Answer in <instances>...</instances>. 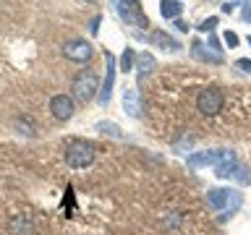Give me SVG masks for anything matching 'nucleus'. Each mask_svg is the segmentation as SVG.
I'll use <instances>...</instances> for the list:
<instances>
[{
    "label": "nucleus",
    "mask_w": 251,
    "mask_h": 235,
    "mask_svg": "<svg viewBox=\"0 0 251 235\" xmlns=\"http://www.w3.org/2000/svg\"><path fill=\"white\" fill-rule=\"evenodd\" d=\"M97 128H100L102 133H110V136H115V139H121V136H123V133L118 131V125H113V123H100Z\"/></svg>",
    "instance_id": "18"
},
{
    "label": "nucleus",
    "mask_w": 251,
    "mask_h": 235,
    "mask_svg": "<svg viewBox=\"0 0 251 235\" xmlns=\"http://www.w3.org/2000/svg\"><path fill=\"white\" fill-rule=\"evenodd\" d=\"M220 157H223V149L220 152H196L188 157V167H194V170H199V167H207V164H215L220 162Z\"/></svg>",
    "instance_id": "10"
},
{
    "label": "nucleus",
    "mask_w": 251,
    "mask_h": 235,
    "mask_svg": "<svg viewBox=\"0 0 251 235\" xmlns=\"http://www.w3.org/2000/svg\"><path fill=\"white\" fill-rule=\"evenodd\" d=\"M217 26V19H215V16H212V19H207V21H201V31H212V29H215Z\"/></svg>",
    "instance_id": "21"
},
{
    "label": "nucleus",
    "mask_w": 251,
    "mask_h": 235,
    "mask_svg": "<svg viewBox=\"0 0 251 235\" xmlns=\"http://www.w3.org/2000/svg\"><path fill=\"white\" fill-rule=\"evenodd\" d=\"M66 162L68 167L74 170H84L94 162V146L86 144V141H71L66 149Z\"/></svg>",
    "instance_id": "3"
},
{
    "label": "nucleus",
    "mask_w": 251,
    "mask_h": 235,
    "mask_svg": "<svg viewBox=\"0 0 251 235\" xmlns=\"http://www.w3.org/2000/svg\"><path fill=\"white\" fill-rule=\"evenodd\" d=\"M191 47H194V55H196V58L209 60V63H223V55H217V52H212V50H209V52H204V50H201V47H204L201 42H194Z\"/></svg>",
    "instance_id": "15"
},
{
    "label": "nucleus",
    "mask_w": 251,
    "mask_h": 235,
    "mask_svg": "<svg viewBox=\"0 0 251 235\" xmlns=\"http://www.w3.org/2000/svg\"><path fill=\"white\" fill-rule=\"evenodd\" d=\"M249 45H251V34H249Z\"/></svg>",
    "instance_id": "27"
},
{
    "label": "nucleus",
    "mask_w": 251,
    "mask_h": 235,
    "mask_svg": "<svg viewBox=\"0 0 251 235\" xmlns=\"http://www.w3.org/2000/svg\"><path fill=\"white\" fill-rule=\"evenodd\" d=\"M180 11H183V5H180L178 0H160V13H162V19H178Z\"/></svg>",
    "instance_id": "13"
},
{
    "label": "nucleus",
    "mask_w": 251,
    "mask_h": 235,
    "mask_svg": "<svg viewBox=\"0 0 251 235\" xmlns=\"http://www.w3.org/2000/svg\"><path fill=\"white\" fill-rule=\"evenodd\" d=\"M235 66H238L243 73H251V60H246V58H241L238 63H235Z\"/></svg>",
    "instance_id": "22"
},
{
    "label": "nucleus",
    "mask_w": 251,
    "mask_h": 235,
    "mask_svg": "<svg viewBox=\"0 0 251 235\" xmlns=\"http://www.w3.org/2000/svg\"><path fill=\"white\" fill-rule=\"evenodd\" d=\"M149 42H152V45H157V47H162V50H173V52H176L178 50V42H176V39H173L170 34H165V31H152V37H149Z\"/></svg>",
    "instance_id": "12"
},
{
    "label": "nucleus",
    "mask_w": 251,
    "mask_h": 235,
    "mask_svg": "<svg viewBox=\"0 0 251 235\" xmlns=\"http://www.w3.org/2000/svg\"><path fill=\"white\" fill-rule=\"evenodd\" d=\"M97 92H100V86H97V73L94 70L86 68L81 73H76L74 84H71V94H74L76 102H89Z\"/></svg>",
    "instance_id": "2"
},
{
    "label": "nucleus",
    "mask_w": 251,
    "mask_h": 235,
    "mask_svg": "<svg viewBox=\"0 0 251 235\" xmlns=\"http://www.w3.org/2000/svg\"><path fill=\"white\" fill-rule=\"evenodd\" d=\"M241 19H243V21H251V5H243V11H241Z\"/></svg>",
    "instance_id": "23"
},
{
    "label": "nucleus",
    "mask_w": 251,
    "mask_h": 235,
    "mask_svg": "<svg viewBox=\"0 0 251 235\" xmlns=\"http://www.w3.org/2000/svg\"><path fill=\"white\" fill-rule=\"evenodd\" d=\"M115 8L121 13V19L126 24H133V26H149V19L141 11L139 0H115Z\"/></svg>",
    "instance_id": "5"
},
{
    "label": "nucleus",
    "mask_w": 251,
    "mask_h": 235,
    "mask_svg": "<svg viewBox=\"0 0 251 235\" xmlns=\"http://www.w3.org/2000/svg\"><path fill=\"white\" fill-rule=\"evenodd\" d=\"M123 110H126V113H128L131 118H139V115H141L139 89H126V94H123Z\"/></svg>",
    "instance_id": "11"
},
{
    "label": "nucleus",
    "mask_w": 251,
    "mask_h": 235,
    "mask_svg": "<svg viewBox=\"0 0 251 235\" xmlns=\"http://www.w3.org/2000/svg\"><path fill=\"white\" fill-rule=\"evenodd\" d=\"M100 21H102V16H100V13L89 19V34H97V31H100Z\"/></svg>",
    "instance_id": "20"
},
{
    "label": "nucleus",
    "mask_w": 251,
    "mask_h": 235,
    "mask_svg": "<svg viewBox=\"0 0 251 235\" xmlns=\"http://www.w3.org/2000/svg\"><path fill=\"white\" fill-rule=\"evenodd\" d=\"M133 60H136V52H133L131 47H126V52L121 55V70H123V73L133 68Z\"/></svg>",
    "instance_id": "17"
},
{
    "label": "nucleus",
    "mask_w": 251,
    "mask_h": 235,
    "mask_svg": "<svg viewBox=\"0 0 251 235\" xmlns=\"http://www.w3.org/2000/svg\"><path fill=\"white\" fill-rule=\"evenodd\" d=\"M241 201H243V196L238 191H233V188H212V191L207 193L209 209L225 212V214H233V212L241 207Z\"/></svg>",
    "instance_id": "1"
},
{
    "label": "nucleus",
    "mask_w": 251,
    "mask_h": 235,
    "mask_svg": "<svg viewBox=\"0 0 251 235\" xmlns=\"http://www.w3.org/2000/svg\"><path fill=\"white\" fill-rule=\"evenodd\" d=\"M86 3H97V0H86Z\"/></svg>",
    "instance_id": "26"
},
{
    "label": "nucleus",
    "mask_w": 251,
    "mask_h": 235,
    "mask_svg": "<svg viewBox=\"0 0 251 235\" xmlns=\"http://www.w3.org/2000/svg\"><path fill=\"white\" fill-rule=\"evenodd\" d=\"M136 66H139L141 73H149V70L154 68V58L149 52H141V55H136Z\"/></svg>",
    "instance_id": "16"
},
{
    "label": "nucleus",
    "mask_w": 251,
    "mask_h": 235,
    "mask_svg": "<svg viewBox=\"0 0 251 235\" xmlns=\"http://www.w3.org/2000/svg\"><path fill=\"white\" fill-rule=\"evenodd\" d=\"M63 55L74 63H84L92 58V45L86 39H71V42L63 45Z\"/></svg>",
    "instance_id": "6"
},
{
    "label": "nucleus",
    "mask_w": 251,
    "mask_h": 235,
    "mask_svg": "<svg viewBox=\"0 0 251 235\" xmlns=\"http://www.w3.org/2000/svg\"><path fill=\"white\" fill-rule=\"evenodd\" d=\"M176 26H178V31H188V24H183V21H176Z\"/></svg>",
    "instance_id": "25"
},
{
    "label": "nucleus",
    "mask_w": 251,
    "mask_h": 235,
    "mask_svg": "<svg viewBox=\"0 0 251 235\" xmlns=\"http://www.w3.org/2000/svg\"><path fill=\"white\" fill-rule=\"evenodd\" d=\"M105 60H107V73H105V84H102V89L97 94V99H100L102 107L110 105V97H113V84H115V58L107 52Z\"/></svg>",
    "instance_id": "7"
},
{
    "label": "nucleus",
    "mask_w": 251,
    "mask_h": 235,
    "mask_svg": "<svg viewBox=\"0 0 251 235\" xmlns=\"http://www.w3.org/2000/svg\"><path fill=\"white\" fill-rule=\"evenodd\" d=\"M50 110L58 120H68V118L74 115V97H68V94H55L50 99Z\"/></svg>",
    "instance_id": "8"
},
{
    "label": "nucleus",
    "mask_w": 251,
    "mask_h": 235,
    "mask_svg": "<svg viewBox=\"0 0 251 235\" xmlns=\"http://www.w3.org/2000/svg\"><path fill=\"white\" fill-rule=\"evenodd\" d=\"M238 167H241V164H238V160H235V154L223 149V157H220V162L215 164V175L217 178H235Z\"/></svg>",
    "instance_id": "9"
},
{
    "label": "nucleus",
    "mask_w": 251,
    "mask_h": 235,
    "mask_svg": "<svg viewBox=\"0 0 251 235\" xmlns=\"http://www.w3.org/2000/svg\"><path fill=\"white\" fill-rule=\"evenodd\" d=\"M11 233L13 235H34V225H31L26 217H16L11 222Z\"/></svg>",
    "instance_id": "14"
},
{
    "label": "nucleus",
    "mask_w": 251,
    "mask_h": 235,
    "mask_svg": "<svg viewBox=\"0 0 251 235\" xmlns=\"http://www.w3.org/2000/svg\"><path fill=\"white\" fill-rule=\"evenodd\" d=\"M233 11H235L233 3H223V13H233Z\"/></svg>",
    "instance_id": "24"
},
{
    "label": "nucleus",
    "mask_w": 251,
    "mask_h": 235,
    "mask_svg": "<svg viewBox=\"0 0 251 235\" xmlns=\"http://www.w3.org/2000/svg\"><path fill=\"white\" fill-rule=\"evenodd\" d=\"M223 92L217 89V86H207V89L199 92V97H196V107H199L201 115H217L220 110H223Z\"/></svg>",
    "instance_id": "4"
},
{
    "label": "nucleus",
    "mask_w": 251,
    "mask_h": 235,
    "mask_svg": "<svg viewBox=\"0 0 251 235\" xmlns=\"http://www.w3.org/2000/svg\"><path fill=\"white\" fill-rule=\"evenodd\" d=\"M223 39H225L227 47H238V34H235V31H225Z\"/></svg>",
    "instance_id": "19"
}]
</instances>
